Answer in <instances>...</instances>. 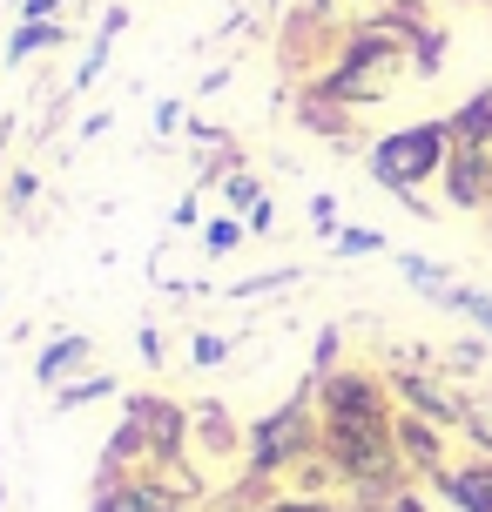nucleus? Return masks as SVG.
<instances>
[{"label": "nucleus", "mask_w": 492, "mask_h": 512, "mask_svg": "<svg viewBox=\"0 0 492 512\" xmlns=\"http://www.w3.org/2000/svg\"><path fill=\"white\" fill-rule=\"evenodd\" d=\"M445 155H452V128H445V122H412V128L378 135V142H371V155H364V169H371V182H378V189H391L405 209L432 216V203H425L418 189L445 176Z\"/></svg>", "instance_id": "obj_1"}, {"label": "nucleus", "mask_w": 492, "mask_h": 512, "mask_svg": "<svg viewBox=\"0 0 492 512\" xmlns=\"http://www.w3.org/2000/svg\"><path fill=\"white\" fill-rule=\"evenodd\" d=\"M324 445V411H317V378H304V391L277 405L270 418H257V432L243 438V465L270 479V472H284V465H304Z\"/></svg>", "instance_id": "obj_2"}, {"label": "nucleus", "mask_w": 492, "mask_h": 512, "mask_svg": "<svg viewBox=\"0 0 492 512\" xmlns=\"http://www.w3.org/2000/svg\"><path fill=\"white\" fill-rule=\"evenodd\" d=\"M317 411L324 425H391V384L378 371H331L317 378Z\"/></svg>", "instance_id": "obj_3"}, {"label": "nucleus", "mask_w": 492, "mask_h": 512, "mask_svg": "<svg viewBox=\"0 0 492 512\" xmlns=\"http://www.w3.org/2000/svg\"><path fill=\"white\" fill-rule=\"evenodd\" d=\"M391 398H398L405 411H418V418L445 425V432L466 425V391H459L452 378H439V371H391Z\"/></svg>", "instance_id": "obj_4"}, {"label": "nucleus", "mask_w": 492, "mask_h": 512, "mask_svg": "<svg viewBox=\"0 0 492 512\" xmlns=\"http://www.w3.org/2000/svg\"><path fill=\"white\" fill-rule=\"evenodd\" d=\"M391 438H398V459H405V472H412V479H432V486H439L445 472H452V465H445V425L418 418V411H398Z\"/></svg>", "instance_id": "obj_5"}, {"label": "nucleus", "mask_w": 492, "mask_h": 512, "mask_svg": "<svg viewBox=\"0 0 492 512\" xmlns=\"http://www.w3.org/2000/svg\"><path fill=\"white\" fill-rule=\"evenodd\" d=\"M445 203L452 209H492V142L486 149L445 155Z\"/></svg>", "instance_id": "obj_6"}, {"label": "nucleus", "mask_w": 492, "mask_h": 512, "mask_svg": "<svg viewBox=\"0 0 492 512\" xmlns=\"http://www.w3.org/2000/svg\"><path fill=\"white\" fill-rule=\"evenodd\" d=\"M88 512H182L156 479H95Z\"/></svg>", "instance_id": "obj_7"}, {"label": "nucleus", "mask_w": 492, "mask_h": 512, "mask_svg": "<svg viewBox=\"0 0 492 512\" xmlns=\"http://www.w3.org/2000/svg\"><path fill=\"white\" fill-rule=\"evenodd\" d=\"M95 358V337H81V331H68V337H54L48 351L34 358V384H48V391H61V384L75 378L81 364Z\"/></svg>", "instance_id": "obj_8"}, {"label": "nucleus", "mask_w": 492, "mask_h": 512, "mask_svg": "<svg viewBox=\"0 0 492 512\" xmlns=\"http://www.w3.org/2000/svg\"><path fill=\"white\" fill-rule=\"evenodd\" d=\"M439 492H445V506H459V512H492V459L452 465L439 479Z\"/></svg>", "instance_id": "obj_9"}, {"label": "nucleus", "mask_w": 492, "mask_h": 512, "mask_svg": "<svg viewBox=\"0 0 492 512\" xmlns=\"http://www.w3.org/2000/svg\"><path fill=\"white\" fill-rule=\"evenodd\" d=\"M445 128H452V149H486L492 142V88L466 95V102L445 115Z\"/></svg>", "instance_id": "obj_10"}, {"label": "nucleus", "mask_w": 492, "mask_h": 512, "mask_svg": "<svg viewBox=\"0 0 492 512\" xmlns=\"http://www.w3.org/2000/svg\"><path fill=\"white\" fill-rule=\"evenodd\" d=\"M61 41H68V27H61V21H21L14 34H7V61L21 68L27 54H41V48H61Z\"/></svg>", "instance_id": "obj_11"}, {"label": "nucleus", "mask_w": 492, "mask_h": 512, "mask_svg": "<svg viewBox=\"0 0 492 512\" xmlns=\"http://www.w3.org/2000/svg\"><path fill=\"white\" fill-rule=\"evenodd\" d=\"M95 398H115V378L108 371H88V378H68L61 391H54L48 405L54 411H81V405H95Z\"/></svg>", "instance_id": "obj_12"}, {"label": "nucleus", "mask_w": 492, "mask_h": 512, "mask_svg": "<svg viewBox=\"0 0 492 512\" xmlns=\"http://www.w3.org/2000/svg\"><path fill=\"white\" fill-rule=\"evenodd\" d=\"M439 310H459V317H466L479 337H492V297H486V290H472V283H452Z\"/></svg>", "instance_id": "obj_13"}, {"label": "nucleus", "mask_w": 492, "mask_h": 512, "mask_svg": "<svg viewBox=\"0 0 492 512\" xmlns=\"http://www.w3.org/2000/svg\"><path fill=\"white\" fill-rule=\"evenodd\" d=\"M398 270H405V283H412L418 297H432V304H445V290H452V277H445V263H432V256H398Z\"/></svg>", "instance_id": "obj_14"}, {"label": "nucleus", "mask_w": 492, "mask_h": 512, "mask_svg": "<svg viewBox=\"0 0 492 512\" xmlns=\"http://www.w3.org/2000/svg\"><path fill=\"white\" fill-rule=\"evenodd\" d=\"M459 432L492 459V391H466V425H459Z\"/></svg>", "instance_id": "obj_15"}, {"label": "nucleus", "mask_w": 492, "mask_h": 512, "mask_svg": "<svg viewBox=\"0 0 492 512\" xmlns=\"http://www.w3.org/2000/svg\"><path fill=\"white\" fill-rule=\"evenodd\" d=\"M439 61H445V27L432 21V27H425V34L412 41V68H418L425 81H432V75H439Z\"/></svg>", "instance_id": "obj_16"}, {"label": "nucleus", "mask_w": 492, "mask_h": 512, "mask_svg": "<svg viewBox=\"0 0 492 512\" xmlns=\"http://www.w3.org/2000/svg\"><path fill=\"white\" fill-rule=\"evenodd\" d=\"M223 196H230V209L243 216V209H257V203H263V182L250 176V169H230V176H223Z\"/></svg>", "instance_id": "obj_17"}, {"label": "nucleus", "mask_w": 492, "mask_h": 512, "mask_svg": "<svg viewBox=\"0 0 492 512\" xmlns=\"http://www.w3.org/2000/svg\"><path fill=\"white\" fill-rule=\"evenodd\" d=\"M243 236H250V230H243V216H216V223L203 230V250H209V256H230Z\"/></svg>", "instance_id": "obj_18"}, {"label": "nucleus", "mask_w": 492, "mask_h": 512, "mask_svg": "<svg viewBox=\"0 0 492 512\" xmlns=\"http://www.w3.org/2000/svg\"><path fill=\"white\" fill-rule=\"evenodd\" d=\"M331 250L337 256H378V250H385V236H378V230H337Z\"/></svg>", "instance_id": "obj_19"}, {"label": "nucleus", "mask_w": 492, "mask_h": 512, "mask_svg": "<svg viewBox=\"0 0 492 512\" xmlns=\"http://www.w3.org/2000/svg\"><path fill=\"white\" fill-rule=\"evenodd\" d=\"M108 48H115V34H95V41H88V54H81V68H75V88H88V81L108 68Z\"/></svg>", "instance_id": "obj_20"}, {"label": "nucleus", "mask_w": 492, "mask_h": 512, "mask_svg": "<svg viewBox=\"0 0 492 512\" xmlns=\"http://www.w3.org/2000/svg\"><path fill=\"white\" fill-rule=\"evenodd\" d=\"M297 283V270H270V277H243L230 283V297H270V290H290Z\"/></svg>", "instance_id": "obj_21"}, {"label": "nucleus", "mask_w": 492, "mask_h": 512, "mask_svg": "<svg viewBox=\"0 0 492 512\" xmlns=\"http://www.w3.org/2000/svg\"><path fill=\"white\" fill-rule=\"evenodd\" d=\"M189 358H196V371H203V364H223V358H230V337L196 331V337H189Z\"/></svg>", "instance_id": "obj_22"}, {"label": "nucleus", "mask_w": 492, "mask_h": 512, "mask_svg": "<svg viewBox=\"0 0 492 512\" xmlns=\"http://www.w3.org/2000/svg\"><path fill=\"white\" fill-rule=\"evenodd\" d=\"M337 344H344V337H337V324H324V331H317V358H311V378H331V364H337Z\"/></svg>", "instance_id": "obj_23"}, {"label": "nucleus", "mask_w": 492, "mask_h": 512, "mask_svg": "<svg viewBox=\"0 0 492 512\" xmlns=\"http://www.w3.org/2000/svg\"><path fill=\"white\" fill-rule=\"evenodd\" d=\"M34 182H41L34 169H14V176H7V209H14V216H21V209L34 203Z\"/></svg>", "instance_id": "obj_24"}, {"label": "nucleus", "mask_w": 492, "mask_h": 512, "mask_svg": "<svg viewBox=\"0 0 492 512\" xmlns=\"http://www.w3.org/2000/svg\"><path fill=\"white\" fill-rule=\"evenodd\" d=\"M311 230L324 236V243H331V236L344 230V223H337V203H331V196H311Z\"/></svg>", "instance_id": "obj_25"}, {"label": "nucleus", "mask_w": 492, "mask_h": 512, "mask_svg": "<svg viewBox=\"0 0 492 512\" xmlns=\"http://www.w3.org/2000/svg\"><path fill=\"white\" fill-rule=\"evenodd\" d=\"M358 512H425V499L405 486V492H385V499H371V506H358Z\"/></svg>", "instance_id": "obj_26"}, {"label": "nucleus", "mask_w": 492, "mask_h": 512, "mask_svg": "<svg viewBox=\"0 0 492 512\" xmlns=\"http://www.w3.org/2000/svg\"><path fill=\"white\" fill-rule=\"evenodd\" d=\"M263 512H331V499H317V492H297V499H270Z\"/></svg>", "instance_id": "obj_27"}, {"label": "nucleus", "mask_w": 492, "mask_h": 512, "mask_svg": "<svg viewBox=\"0 0 492 512\" xmlns=\"http://www.w3.org/2000/svg\"><path fill=\"white\" fill-rule=\"evenodd\" d=\"M270 223H277V209H270V196H263L257 209H243V230H250V236H270Z\"/></svg>", "instance_id": "obj_28"}, {"label": "nucleus", "mask_w": 492, "mask_h": 512, "mask_svg": "<svg viewBox=\"0 0 492 512\" xmlns=\"http://www.w3.org/2000/svg\"><path fill=\"white\" fill-rule=\"evenodd\" d=\"M311 7H317L331 27H344V14H351V7H364V0H311Z\"/></svg>", "instance_id": "obj_29"}, {"label": "nucleus", "mask_w": 492, "mask_h": 512, "mask_svg": "<svg viewBox=\"0 0 492 512\" xmlns=\"http://www.w3.org/2000/svg\"><path fill=\"white\" fill-rule=\"evenodd\" d=\"M61 14V0H21V21H54Z\"/></svg>", "instance_id": "obj_30"}, {"label": "nucleus", "mask_w": 492, "mask_h": 512, "mask_svg": "<svg viewBox=\"0 0 492 512\" xmlns=\"http://www.w3.org/2000/svg\"><path fill=\"white\" fill-rule=\"evenodd\" d=\"M479 364H486L479 344H459V351H452V371H479Z\"/></svg>", "instance_id": "obj_31"}, {"label": "nucleus", "mask_w": 492, "mask_h": 512, "mask_svg": "<svg viewBox=\"0 0 492 512\" xmlns=\"http://www.w3.org/2000/svg\"><path fill=\"white\" fill-rule=\"evenodd\" d=\"M156 128H162V135H176V128H182V102H162L156 108Z\"/></svg>", "instance_id": "obj_32"}, {"label": "nucleus", "mask_w": 492, "mask_h": 512, "mask_svg": "<svg viewBox=\"0 0 492 512\" xmlns=\"http://www.w3.org/2000/svg\"><path fill=\"white\" fill-rule=\"evenodd\" d=\"M0 149H7V122H0Z\"/></svg>", "instance_id": "obj_33"}, {"label": "nucleus", "mask_w": 492, "mask_h": 512, "mask_svg": "<svg viewBox=\"0 0 492 512\" xmlns=\"http://www.w3.org/2000/svg\"><path fill=\"white\" fill-rule=\"evenodd\" d=\"M486 230H492V209H486Z\"/></svg>", "instance_id": "obj_34"}, {"label": "nucleus", "mask_w": 492, "mask_h": 512, "mask_svg": "<svg viewBox=\"0 0 492 512\" xmlns=\"http://www.w3.org/2000/svg\"><path fill=\"white\" fill-rule=\"evenodd\" d=\"M14 14H21V0H14Z\"/></svg>", "instance_id": "obj_35"}, {"label": "nucleus", "mask_w": 492, "mask_h": 512, "mask_svg": "<svg viewBox=\"0 0 492 512\" xmlns=\"http://www.w3.org/2000/svg\"><path fill=\"white\" fill-rule=\"evenodd\" d=\"M0 506H7V492H0Z\"/></svg>", "instance_id": "obj_36"}]
</instances>
